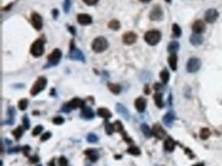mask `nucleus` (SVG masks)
Returning <instances> with one entry per match:
<instances>
[{
	"label": "nucleus",
	"instance_id": "nucleus-34",
	"mask_svg": "<svg viewBox=\"0 0 222 166\" xmlns=\"http://www.w3.org/2000/svg\"><path fill=\"white\" fill-rule=\"evenodd\" d=\"M141 131L144 132V135H145L147 138H151V135H153V132H151V129L148 128L147 125H145V123H142L141 125Z\"/></svg>",
	"mask_w": 222,
	"mask_h": 166
},
{
	"label": "nucleus",
	"instance_id": "nucleus-56",
	"mask_svg": "<svg viewBox=\"0 0 222 166\" xmlns=\"http://www.w3.org/2000/svg\"><path fill=\"white\" fill-rule=\"evenodd\" d=\"M167 2H168V3H170V2H171V0H166Z\"/></svg>",
	"mask_w": 222,
	"mask_h": 166
},
{
	"label": "nucleus",
	"instance_id": "nucleus-21",
	"mask_svg": "<svg viewBox=\"0 0 222 166\" xmlns=\"http://www.w3.org/2000/svg\"><path fill=\"white\" fill-rule=\"evenodd\" d=\"M191 45H193V46H199L203 43V37L201 34H193L190 36V39H189Z\"/></svg>",
	"mask_w": 222,
	"mask_h": 166
},
{
	"label": "nucleus",
	"instance_id": "nucleus-11",
	"mask_svg": "<svg viewBox=\"0 0 222 166\" xmlns=\"http://www.w3.org/2000/svg\"><path fill=\"white\" fill-rule=\"evenodd\" d=\"M218 16H219L218 11L216 10L215 8H210L205 13V20L209 23H213L217 20Z\"/></svg>",
	"mask_w": 222,
	"mask_h": 166
},
{
	"label": "nucleus",
	"instance_id": "nucleus-37",
	"mask_svg": "<svg viewBox=\"0 0 222 166\" xmlns=\"http://www.w3.org/2000/svg\"><path fill=\"white\" fill-rule=\"evenodd\" d=\"M86 139H87V141L89 142V143H97V141H98V137H97L96 135L92 134V132L88 134Z\"/></svg>",
	"mask_w": 222,
	"mask_h": 166
},
{
	"label": "nucleus",
	"instance_id": "nucleus-28",
	"mask_svg": "<svg viewBox=\"0 0 222 166\" xmlns=\"http://www.w3.org/2000/svg\"><path fill=\"white\" fill-rule=\"evenodd\" d=\"M154 99H155V103L159 108H162L164 106V103H163V96L161 93H156V94L154 95Z\"/></svg>",
	"mask_w": 222,
	"mask_h": 166
},
{
	"label": "nucleus",
	"instance_id": "nucleus-17",
	"mask_svg": "<svg viewBox=\"0 0 222 166\" xmlns=\"http://www.w3.org/2000/svg\"><path fill=\"white\" fill-rule=\"evenodd\" d=\"M134 106H135L136 110H137L138 112H144V111L145 110V107H147V100L142 97H139L135 100Z\"/></svg>",
	"mask_w": 222,
	"mask_h": 166
},
{
	"label": "nucleus",
	"instance_id": "nucleus-1",
	"mask_svg": "<svg viewBox=\"0 0 222 166\" xmlns=\"http://www.w3.org/2000/svg\"><path fill=\"white\" fill-rule=\"evenodd\" d=\"M91 47H92V50L94 51V52L100 53V52H103L105 50L108 49L109 42L105 37H97L92 41Z\"/></svg>",
	"mask_w": 222,
	"mask_h": 166
},
{
	"label": "nucleus",
	"instance_id": "nucleus-26",
	"mask_svg": "<svg viewBox=\"0 0 222 166\" xmlns=\"http://www.w3.org/2000/svg\"><path fill=\"white\" fill-rule=\"evenodd\" d=\"M174 119H175L174 114L171 113V112H169V113H167L166 115L163 117V122L165 123L166 125L171 126V125H172V123H173V121H174Z\"/></svg>",
	"mask_w": 222,
	"mask_h": 166
},
{
	"label": "nucleus",
	"instance_id": "nucleus-46",
	"mask_svg": "<svg viewBox=\"0 0 222 166\" xmlns=\"http://www.w3.org/2000/svg\"><path fill=\"white\" fill-rule=\"evenodd\" d=\"M30 161H31L32 163H37L39 161V157L37 155H34V156L30 157Z\"/></svg>",
	"mask_w": 222,
	"mask_h": 166
},
{
	"label": "nucleus",
	"instance_id": "nucleus-2",
	"mask_svg": "<svg viewBox=\"0 0 222 166\" xmlns=\"http://www.w3.org/2000/svg\"><path fill=\"white\" fill-rule=\"evenodd\" d=\"M162 35L159 31L157 30H151V31H147L144 34V41L147 42L148 45L151 46H155L161 41Z\"/></svg>",
	"mask_w": 222,
	"mask_h": 166
},
{
	"label": "nucleus",
	"instance_id": "nucleus-4",
	"mask_svg": "<svg viewBox=\"0 0 222 166\" xmlns=\"http://www.w3.org/2000/svg\"><path fill=\"white\" fill-rule=\"evenodd\" d=\"M46 84H47V80L43 77H40L38 78V80L35 81L34 85H33L32 89H31V95L32 96H36L37 94H39L42 90H44V88L46 87Z\"/></svg>",
	"mask_w": 222,
	"mask_h": 166
},
{
	"label": "nucleus",
	"instance_id": "nucleus-55",
	"mask_svg": "<svg viewBox=\"0 0 222 166\" xmlns=\"http://www.w3.org/2000/svg\"><path fill=\"white\" fill-rule=\"evenodd\" d=\"M140 1H141V2H150L151 0H140Z\"/></svg>",
	"mask_w": 222,
	"mask_h": 166
},
{
	"label": "nucleus",
	"instance_id": "nucleus-36",
	"mask_svg": "<svg viewBox=\"0 0 222 166\" xmlns=\"http://www.w3.org/2000/svg\"><path fill=\"white\" fill-rule=\"evenodd\" d=\"M210 135H211V132H210V129L209 128H202L201 129V132H200V137L202 140H207L209 137H210Z\"/></svg>",
	"mask_w": 222,
	"mask_h": 166
},
{
	"label": "nucleus",
	"instance_id": "nucleus-33",
	"mask_svg": "<svg viewBox=\"0 0 222 166\" xmlns=\"http://www.w3.org/2000/svg\"><path fill=\"white\" fill-rule=\"evenodd\" d=\"M172 32H173V37H175V38H179L181 36V33H182L180 27H179L177 23H173Z\"/></svg>",
	"mask_w": 222,
	"mask_h": 166
},
{
	"label": "nucleus",
	"instance_id": "nucleus-19",
	"mask_svg": "<svg viewBox=\"0 0 222 166\" xmlns=\"http://www.w3.org/2000/svg\"><path fill=\"white\" fill-rule=\"evenodd\" d=\"M175 145H176L175 141L173 140L171 137H168L165 140V142H164V148H165L167 152H172L175 148Z\"/></svg>",
	"mask_w": 222,
	"mask_h": 166
},
{
	"label": "nucleus",
	"instance_id": "nucleus-23",
	"mask_svg": "<svg viewBox=\"0 0 222 166\" xmlns=\"http://www.w3.org/2000/svg\"><path fill=\"white\" fill-rule=\"evenodd\" d=\"M168 63L172 70H176V68H177V55L176 54H171L168 57Z\"/></svg>",
	"mask_w": 222,
	"mask_h": 166
},
{
	"label": "nucleus",
	"instance_id": "nucleus-52",
	"mask_svg": "<svg viewBox=\"0 0 222 166\" xmlns=\"http://www.w3.org/2000/svg\"><path fill=\"white\" fill-rule=\"evenodd\" d=\"M13 3H10V5H7V6H5V7L3 8V11H8V10L10 9V7L13 6Z\"/></svg>",
	"mask_w": 222,
	"mask_h": 166
},
{
	"label": "nucleus",
	"instance_id": "nucleus-49",
	"mask_svg": "<svg viewBox=\"0 0 222 166\" xmlns=\"http://www.w3.org/2000/svg\"><path fill=\"white\" fill-rule=\"evenodd\" d=\"M52 16L54 20L57 19V16H59V10L57 9H52Z\"/></svg>",
	"mask_w": 222,
	"mask_h": 166
},
{
	"label": "nucleus",
	"instance_id": "nucleus-20",
	"mask_svg": "<svg viewBox=\"0 0 222 166\" xmlns=\"http://www.w3.org/2000/svg\"><path fill=\"white\" fill-rule=\"evenodd\" d=\"M84 153L87 155L88 159H89L90 161L95 162V161H97V160H98L99 155H98V153H97V151H95L94 149H87Z\"/></svg>",
	"mask_w": 222,
	"mask_h": 166
},
{
	"label": "nucleus",
	"instance_id": "nucleus-12",
	"mask_svg": "<svg viewBox=\"0 0 222 166\" xmlns=\"http://www.w3.org/2000/svg\"><path fill=\"white\" fill-rule=\"evenodd\" d=\"M150 19L151 20H160L163 19V10L160 5H156L153 7L150 13Z\"/></svg>",
	"mask_w": 222,
	"mask_h": 166
},
{
	"label": "nucleus",
	"instance_id": "nucleus-6",
	"mask_svg": "<svg viewBox=\"0 0 222 166\" xmlns=\"http://www.w3.org/2000/svg\"><path fill=\"white\" fill-rule=\"evenodd\" d=\"M69 57L74 60H81V61H84V55L82 53L81 50L77 49L75 47V43L74 40L71 41V45H70V53H69Z\"/></svg>",
	"mask_w": 222,
	"mask_h": 166
},
{
	"label": "nucleus",
	"instance_id": "nucleus-50",
	"mask_svg": "<svg viewBox=\"0 0 222 166\" xmlns=\"http://www.w3.org/2000/svg\"><path fill=\"white\" fill-rule=\"evenodd\" d=\"M68 29H69V31L71 32L73 35H75V34H76V31H75V29L73 28L72 26H68Z\"/></svg>",
	"mask_w": 222,
	"mask_h": 166
},
{
	"label": "nucleus",
	"instance_id": "nucleus-14",
	"mask_svg": "<svg viewBox=\"0 0 222 166\" xmlns=\"http://www.w3.org/2000/svg\"><path fill=\"white\" fill-rule=\"evenodd\" d=\"M77 22L82 26H87L92 23V17L87 13H80L77 16Z\"/></svg>",
	"mask_w": 222,
	"mask_h": 166
},
{
	"label": "nucleus",
	"instance_id": "nucleus-53",
	"mask_svg": "<svg viewBox=\"0 0 222 166\" xmlns=\"http://www.w3.org/2000/svg\"><path fill=\"white\" fill-rule=\"evenodd\" d=\"M193 166H204V163H197V164H194Z\"/></svg>",
	"mask_w": 222,
	"mask_h": 166
},
{
	"label": "nucleus",
	"instance_id": "nucleus-41",
	"mask_svg": "<svg viewBox=\"0 0 222 166\" xmlns=\"http://www.w3.org/2000/svg\"><path fill=\"white\" fill-rule=\"evenodd\" d=\"M23 125H24V128L25 129H29L30 128V120L28 118V115H24L23 117Z\"/></svg>",
	"mask_w": 222,
	"mask_h": 166
},
{
	"label": "nucleus",
	"instance_id": "nucleus-8",
	"mask_svg": "<svg viewBox=\"0 0 222 166\" xmlns=\"http://www.w3.org/2000/svg\"><path fill=\"white\" fill-rule=\"evenodd\" d=\"M60 58H62V51L59 49H57V48L52 50V52H51L47 57L48 62H49V64H51V65H56L57 63L59 62Z\"/></svg>",
	"mask_w": 222,
	"mask_h": 166
},
{
	"label": "nucleus",
	"instance_id": "nucleus-40",
	"mask_svg": "<svg viewBox=\"0 0 222 166\" xmlns=\"http://www.w3.org/2000/svg\"><path fill=\"white\" fill-rule=\"evenodd\" d=\"M42 131H43V126H42V125H37L34 129H33L32 135H34V137H36V135H40L41 132H42Z\"/></svg>",
	"mask_w": 222,
	"mask_h": 166
},
{
	"label": "nucleus",
	"instance_id": "nucleus-24",
	"mask_svg": "<svg viewBox=\"0 0 222 166\" xmlns=\"http://www.w3.org/2000/svg\"><path fill=\"white\" fill-rule=\"evenodd\" d=\"M116 109H117V112H118V113L122 114L124 118H125V119H129V112H128V110H127L126 108H125V106H123L122 104H117V105H116Z\"/></svg>",
	"mask_w": 222,
	"mask_h": 166
},
{
	"label": "nucleus",
	"instance_id": "nucleus-9",
	"mask_svg": "<svg viewBox=\"0 0 222 166\" xmlns=\"http://www.w3.org/2000/svg\"><path fill=\"white\" fill-rule=\"evenodd\" d=\"M31 23L32 26L34 27L35 30L37 31H40L43 27V20H42V16L37 13H33L31 16Z\"/></svg>",
	"mask_w": 222,
	"mask_h": 166
},
{
	"label": "nucleus",
	"instance_id": "nucleus-32",
	"mask_svg": "<svg viewBox=\"0 0 222 166\" xmlns=\"http://www.w3.org/2000/svg\"><path fill=\"white\" fill-rule=\"evenodd\" d=\"M127 153L131 154V155H133V156H139L141 154V151H140V149H139L138 147L131 146V147H129L128 149H127Z\"/></svg>",
	"mask_w": 222,
	"mask_h": 166
},
{
	"label": "nucleus",
	"instance_id": "nucleus-48",
	"mask_svg": "<svg viewBox=\"0 0 222 166\" xmlns=\"http://www.w3.org/2000/svg\"><path fill=\"white\" fill-rule=\"evenodd\" d=\"M62 110H63V111H65V112H69V111L71 110V108L69 107L68 103H67V104H65V105H63V106L62 107Z\"/></svg>",
	"mask_w": 222,
	"mask_h": 166
},
{
	"label": "nucleus",
	"instance_id": "nucleus-15",
	"mask_svg": "<svg viewBox=\"0 0 222 166\" xmlns=\"http://www.w3.org/2000/svg\"><path fill=\"white\" fill-rule=\"evenodd\" d=\"M191 29H193V33H196V34H202V33L206 31V25L202 20H196L193 23Z\"/></svg>",
	"mask_w": 222,
	"mask_h": 166
},
{
	"label": "nucleus",
	"instance_id": "nucleus-16",
	"mask_svg": "<svg viewBox=\"0 0 222 166\" xmlns=\"http://www.w3.org/2000/svg\"><path fill=\"white\" fill-rule=\"evenodd\" d=\"M69 107L72 109H77V108H83L85 107V102L80 98H74L68 103Z\"/></svg>",
	"mask_w": 222,
	"mask_h": 166
},
{
	"label": "nucleus",
	"instance_id": "nucleus-47",
	"mask_svg": "<svg viewBox=\"0 0 222 166\" xmlns=\"http://www.w3.org/2000/svg\"><path fill=\"white\" fill-rule=\"evenodd\" d=\"M30 149H31V148H30L29 146H25V147L22 148V151H23V153L25 154L26 156H28V152L30 151Z\"/></svg>",
	"mask_w": 222,
	"mask_h": 166
},
{
	"label": "nucleus",
	"instance_id": "nucleus-57",
	"mask_svg": "<svg viewBox=\"0 0 222 166\" xmlns=\"http://www.w3.org/2000/svg\"><path fill=\"white\" fill-rule=\"evenodd\" d=\"M38 166H41V165H38Z\"/></svg>",
	"mask_w": 222,
	"mask_h": 166
},
{
	"label": "nucleus",
	"instance_id": "nucleus-35",
	"mask_svg": "<svg viewBox=\"0 0 222 166\" xmlns=\"http://www.w3.org/2000/svg\"><path fill=\"white\" fill-rule=\"evenodd\" d=\"M105 132L108 134L109 135H111L113 132H115V125L114 123H111L109 121H105Z\"/></svg>",
	"mask_w": 222,
	"mask_h": 166
},
{
	"label": "nucleus",
	"instance_id": "nucleus-7",
	"mask_svg": "<svg viewBox=\"0 0 222 166\" xmlns=\"http://www.w3.org/2000/svg\"><path fill=\"white\" fill-rule=\"evenodd\" d=\"M114 125H115V131L118 132H120V134L122 135L124 141H125L126 143H132V142H133L132 139L127 135L125 129H124V126H123L122 122H121L120 120H116V121L114 122Z\"/></svg>",
	"mask_w": 222,
	"mask_h": 166
},
{
	"label": "nucleus",
	"instance_id": "nucleus-54",
	"mask_svg": "<svg viewBox=\"0 0 222 166\" xmlns=\"http://www.w3.org/2000/svg\"><path fill=\"white\" fill-rule=\"evenodd\" d=\"M121 158H122V156H121V155H120V156H119V155L116 156V159H121Z\"/></svg>",
	"mask_w": 222,
	"mask_h": 166
},
{
	"label": "nucleus",
	"instance_id": "nucleus-29",
	"mask_svg": "<svg viewBox=\"0 0 222 166\" xmlns=\"http://www.w3.org/2000/svg\"><path fill=\"white\" fill-rule=\"evenodd\" d=\"M160 78L161 81H162L163 84H167L170 78V74H169V71L167 70V69H163L162 71L160 72Z\"/></svg>",
	"mask_w": 222,
	"mask_h": 166
},
{
	"label": "nucleus",
	"instance_id": "nucleus-44",
	"mask_svg": "<svg viewBox=\"0 0 222 166\" xmlns=\"http://www.w3.org/2000/svg\"><path fill=\"white\" fill-rule=\"evenodd\" d=\"M70 5H71V0H65V3H63V8H65V13H69Z\"/></svg>",
	"mask_w": 222,
	"mask_h": 166
},
{
	"label": "nucleus",
	"instance_id": "nucleus-27",
	"mask_svg": "<svg viewBox=\"0 0 222 166\" xmlns=\"http://www.w3.org/2000/svg\"><path fill=\"white\" fill-rule=\"evenodd\" d=\"M109 29L114 30V31H118L121 28V23L118 20H112L111 22H109L108 23Z\"/></svg>",
	"mask_w": 222,
	"mask_h": 166
},
{
	"label": "nucleus",
	"instance_id": "nucleus-39",
	"mask_svg": "<svg viewBox=\"0 0 222 166\" xmlns=\"http://www.w3.org/2000/svg\"><path fill=\"white\" fill-rule=\"evenodd\" d=\"M52 122L54 123V125H63V123L65 122V119H63V116H56V117H54V118L52 119Z\"/></svg>",
	"mask_w": 222,
	"mask_h": 166
},
{
	"label": "nucleus",
	"instance_id": "nucleus-13",
	"mask_svg": "<svg viewBox=\"0 0 222 166\" xmlns=\"http://www.w3.org/2000/svg\"><path fill=\"white\" fill-rule=\"evenodd\" d=\"M136 40H137V35H136L134 32H127L123 35V38H122L123 43L126 45L134 44Z\"/></svg>",
	"mask_w": 222,
	"mask_h": 166
},
{
	"label": "nucleus",
	"instance_id": "nucleus-43",
	"mask_svg": "<svg viewBox=\"0 0 222 166\" xmlns=\"http://www.w3.org/2000/svg\"><path fill=\"white\" fill-rule=\"evenodd\" d=\"M50 138H51V132H45V134L41 137V141H42V142H45V141L49 140Z\"/></svg>",
	"mask_w": 222,
	"mask_h": 166
},
{
	"label": "nucleus",
	"instance_id": "nucleus-30",
	"mask_svg": "<svg viewBox=\"0 0 222 166\" xmlns=\"http://www.w3.org/2000/svg\"><path fill=\"white\" fill-rule=\"evenodd\" d=\"M11 134L16 138V140H20V138L22 137L24 134V128L23 126H17L16 129H13V131L11 132Z\"/></svg>",
	"mask_w": 222,
	"mask_h": 166
},
{
	"label": "nucleus",
	"instance_id": "nucleus-42",
	"mask_svg": "<svg viewBox=\"0 0 222 166\" xmlns=\"http://www.w3.org/2000/svg\"><path fill=\"white\" fill-rule=\"evenodd\" d=\"M59 166H68V160L66 159V157L62 156L59 159Z\"/></svg>",
	"mask_w": 222,
	"mask_h": 166
},
{
	"label": "nucleus",
	"instance_id": "nucleus-51",
	"mask_svg": "<svg viewBox=\"0 0 222 166\" xmlns=\"http://www.w3.org/2000/svg\"><path fill=\"white\" fill-rule=\"evenodd\" d=\"M48 166H56V160L53 159H51L49 162H48Z\"/></svg>",
	"mask_w": 222,
	"mask_h": 166
},
{
	"label": "nucleus",
	"instance_id": "nucleus-25",
	"mask_svg": "<svg viewBox=\"0 0 222 166\" xmlns=\"http://www.w3.org/2000/svg\"><path fill=\"white\" fill-rule=\"evenodd\" d=\"M167 49H168L169 53L175 54L178 51V49H179V43H178V42H176V41L170 42L169 45H168V47H167Z\"/></svg>",
	"mask_w": 222,
	"mask_h": 166
},
{
	"label": "nucleus",
	"instance_id": "nucleus-38",
	"mask_svg": "<svg viewBox=\"0 0 222 166\" xmlns=\"http://www.w3.org/2000/svg\"><path fill=\"white\" fill-rule=\"evenodd\" d=\"M19 108L21 110H26V108L28 107V100L27 99H22L19 101Z\"/></svg>",
	"mask_w": 222,
	"mask_h": 166
},
{
	"label": "nucleus",
	"instance_id": "nucleus-3",
	"mask_svg": "<svg viewBox=\"0 0 222 166\" xmlns=\"http://www.w3.org/2000/svg\"><path fill=\"white\" fill-rule=\"evenodd\" d=\"M30 52L34 57H40L44 53V40L43 39H37L32 44Z\"/></svg>",
	"mask_w": 222,
	"mask_h": 166
},
{
	"label": "nucleus",
	"instance_id": "nucleus-45",
	"mask_svg": "<svg viewBox=\"0 0 222 166\" xmlns=\"http://www.w3.org/2000/svg\"><path fill=\"white\" fill-rule=\"evenodd\" d=\"M83 1L87 5H95L98 2V0H83Z\"/></svg>",
	"mask_w": 222,
	"mask_h": 166
},
{
	"label": "nucleus",
	"instance_id": "nucleus-31",
	"mask_svg": "<svg viewBox=\"0 0 222 166\" xmlns=\"http://www.w3.org/2000/svg\"><path fill=\"white\" fill-rule=\"evenodd\" d=\"M108 87H109V91L112 93H114V94L118 95L121 93V87L118 85V84H109Z\"/></svg>",
	"mask_w": 222,
	"mask_h": 166
},
{
	"label": "nucleus",
	"instance_id": "nucleus-18",
	"mask_svg": "<svg viewBox=\"0 0 222 166\" xmlns=\"http://www.w3.org/2000/svg\"><path fill=\"white\" fill-rule=\"evenodd\" d=\"M81 116H82V118H84V119H92L94 116V112L90 107L85 106L82 108Z\"/></svg>",
	"mask_w": 222,
	"mask_h": 166
},
{
	"label": "nucleus",
	"instance_id": "nucleus-5",
	"mask_svg": "<svg viewBox=\"0 0 222 166\" xmlns=\"http://www.w3.org/2000/svg\"><path fill=\"white\" fill-rule=\"evenodd\" d=\"M201 60L197 57H191L188 59V61L186 63V70L190 74H194V72L199 71V69L201 67Z\"/></svg>",
	"mask_w": 222,
	"mask_h": 166
},
{
	"label": "nucleus",
	"instance_id": "nucleus-22",
	"mask_svg": "<svg viewBox=\"0 0 222 166\" xmlns=\"http://www.w3.org/2000/svg\"><path fill=\"white\" fill-rule=\"evenodd\" d=\"M97 115L102 117V118H105V119H108L109 117H112V112L108 109V108L100 107L97 109Z\"/></svg>",
	"mask_w": 222,
	"mask_h": 166
},
{
	"label": "nucleus",
	"instance_id": "nucleus-10",
	"mask_svg": "<svg viewBox=\"0 0 222 166\" xmlns=\"http://www.w3.org/2000/svg\"><path fill=\"white\" fill-rule=\"evenodd\" d=\"M151 132H153V135L158 140H163L166 135V132L165 129L162 128V125H159V123H155L153 128H151Z\"/></svg>",
	"mask_w": 222,
	"mask_h": 166
}]
</instances>
